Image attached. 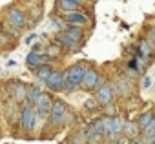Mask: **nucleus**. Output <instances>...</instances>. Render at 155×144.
<instances>
[{
    "label": "nucleus",
    "instance_id": "1",
    "mask_svg": "<svg viewBox=\"0 0 155 144\" xmlns=\"http://www.w3.org/2000/svg\"><path fill=\"white\" fill-rule=\"evenodd\" d=\"M88 67L82 64V62H75L71 66H68V69L64 71V91L71 93L75 90H79L82 86V80H84V75H86Z\"/></svg>",
    "mask_w": 155,
    "mask_h": 144
},
{
    "label": "nucleus",
    "instance_id": "2",
    "mask_svg": "<svg viewBox=\"0 0 155 144\" xmlns=\"http://www.w3.org/2000/svg\"><path fill=\"white\" fill-rule=\"evenodd\" d=\"M68 113H69V110H68V106L62 99L53 100V108H51V111L46 119L48 120V129H60L66 124Z\"/></svg>",
    "mask_w": 155,
    "mask_h": 144
},
{
    "label": "nucleus",
    "instance_id": "3",
    "mask_svg": "<svg viewBox=\"0 0 155 144\" xmlns=\"http://www.w3.org/2000/svg\"><path fill=\"white\" fill-rule=\"evenodd\" d=\"M37 113H35V108L29 106L28 102H24V106L20 108V128L26 135H31L35 131V126H37Z\"/></svg>",
    "mask_w": 155,
    "mask_h": 144
},
{
    "label": "nucleus",
    "instance_id": "4",
    "mask_svg": "<svg viewBox=\"0 0 155 144\" xmlns=\"http://www.w3.org/2000/svg\"><path fill=\"white\" fill-rule=\"evenodd\" d=\"M113 99H115V86L111 82H102L95 91V100L104 108L108 104H113Z\"/></svg>",
    "mask_w": 155,
    "mask_h": 144
},
{
    "label": "nucleus",
    "instance_id": "5",
    "mask_svg": "<svg viewBox=\"0 0 155 144\" xmlns=\"http://www.w3.org/2000/svg\"><path fill=\"white\" fill-rule=\"evenodd\" d=\"M104 139V128H102V119L91 120V124L86 128V142L88 144H99Z\"/></svg>",
    "mask_w": 155,
    "mask_h": 144
},
{
    "label": "nucleus",
    "instance_id": "6",
    "mask_svg": "<svg viewBox=\"0 0 155 144\" xmlns=\"http://www.w3.org/2000/svg\"><path fill=\"white\" fill-rule=\"evenodd\" d=\"M102 84L101 80V71L97 67H88L84 80H82V90L84 91H97V88Z\"/></svg>",
    "mask_w": 155,
    "mask_h": 144
},
{
    "label": "nucleus",
    "instance_id": "7",
    "mask_svg": "<svg viewBox=\"0 0 155 144\" xmlns=\"http://www.w3.org/2000/svg\"><path fill=\"white\" fill-rule=\"evenodd\" d=\"M51 108H53V95L44 91L40 95V99L37 100V104H35V113H37L38 119H48Z\"/></svg>",
    "mask_w": 155,
    "mask_h": 144
},
{
    "label": "nucleus",
    "instance_id": "8",
    "mask_svg": "<svg viewBox=\"0 0 155 144\" xmlns=\"http://www.w3.org/2000/svg\"><path fill=\"white\" fill-rule=\"evenodd\" d=\"M8 20L15 29H26L28 28V15L20 8H11L8 11Z\"/></svg>",
    "mask_w": 155,
    "mask_h": 144
},
{
    "label": "nucleus",
    "instance_id": "9",
    "mask_svg": "<svg viewBox=\"0 0 155 144\" xmlns=\"http://www.w3.org/2000/svg\"><path fill=\"white\" fill-rule=\"evenodd\" d=\"M28 93H29V86L22 80H13L11 82V97L17 104H24L28 100Z\"/></svg>",
    "mask_w": 155,
    "mask_h": 144
},
{
    "label": "nucleus",
    "instance_id": "10",
    "mask_svg": "<svg viewBox=\"0 0 155 144\" xmlns=\"http://www.w3.org/2000/svg\"><path fill=\"white\" fill-rule=\"evenodd\" d=\"M64 20H66V24H69V26H88L90 24V17L84 13V11H81V9H77V11H69V13H64V17H62Z\"/></svg>",
    "mask_w": 155,
    "mask_h": 144
},
{
    "label": "nucleus",
    "instance_id": "11",
    "mask_svg": "<svg viewBox=\"0 0 155 144\" xmlns=\"http://www.w3.org/2000/svg\"><path fill=\"white\" fill-rule=\"evenodd\" d=\"M64 82H66V80H64V71H53L44 84L48 86L49 91L58 93V91H64Z\"/></svg>",
    "mask_w": 155,
    "mask_h": 144
},
{
    "label": "nucleus",
    "instance_id": "12",
    "mask_svg": "<svg viewBox=\"0 0 155 144\" xmlns=\"http://www.w3.org/2000/svg\"><path fill=\"white\" fill-rule=\"evenodd\" d=\"M55 44H57V46H58L62 51H69V53H71V51H77V49H79V44H77L73 38H69V37H68L64 31L55 35Z\"/></svg>",
    "mask_w": 155,
    "mask_h": 144
},
{
    "label": "nucleus",
    "instance_id": "13",
    "mask_svg": "<svg viewBox=\"0 0 155 144\" xmlns=\"http://www.w3.org/2000/svg\"><path fill=\"white\" fill-rule=\"evenodd\" d=\"M113 86H115V95H119V97H122V99L131 93V82L126 80V79H119Z\"/></svg>",
    "mask_w": 155,
    "mask_h": 144
},
{
    "label": "nucleus",
    "instance_id": "14",
    "mask_svg": "<svg viewBox=\"0 0 155 144\" xmlns=\"http://www.w3.org/2000/svg\"><path fill=\"white\" fill-rule=\"evenodd\" d=\"M69 38H73L77 44H79V42H82L84 40V29H82V26H69L68 24V28H66V31H64Z\"/></svg>",
    "mask_w": 155,
    "mask_h": 144
},
{
    "label": "nucleus",
    "instance_id": "15",
    "mask_svg": "<svg viewBox=\"0 0 155 144\" xmlns=\"http://www.w3.org/2000/svg\"><path fill=\"white\" fill-rule=\"evenodd\" d=\"M42 93H44V90H42V86H40L38 82H37V84H31V86H29V93H28V100H26V102H28L29 106L35 108V104H37V100L40 99Z\"/></svg>",
    "mask_w": 155,
    "mask_h": 144
},
{
    "label": "nucleus",
    "instance_id": "16",
    "mask_svg": "<svg viewBox=\"0 0 155 144\" xmlns=\"http://www.w3.org/2000/svg\"><path fill=\"white\" fill-rule=\"evenodd\" d=\"M57 6H58V9H60V11L69 13V11H77V9H81L82 2H81V0H58Z\"/></svg>",
    "mask_w": 155,
    "mask_h": 144
},
{
    "label": "nucleus",
    "instance_id": "17",
    "mask_svg": "<svg viewBox=\"0 0 155 144\" xmlns=\"http://www.w3.org/2000/svg\"><path fill=\"white\" fill-rule=\"evenodd\" d=\"M33 71H35V77H37V80H38V82H46V80H48V77L53 73L55 69H53V66H51V64H42V66H38V67H37V69H33Z\"/></svg>",
    "mask_w": 155,
    "mask_h": 144
},
{
    "label": "nucleus",
    "instance_id": "18",
    "mask_svg": "<svg viewBox=\"0 0 155 144\" xmlns=\"http://www.w3.org/2000/svg\"><path fill=\"white\" fill-rule=\"evenodd\" d=\"M139 131H140V128H139V124H137V120H128V122H124V137H128V139H137V135H139Z\"/></svg>",
    "mask_w": 155,
    "mask_h": 144
},
{
    "label": "nucleus",
    "instance_id": "19",
    "mask_svg": "<svg viewBox=\"0 0 155 144\" xmlns=\"http://www.w3.org/2000/svg\"><path fill=\"white\" fill-rule=\"evenodd\" d=\"M137 47H139V55H142V57L151 58V57L155 55L153 46H151V44H150V40H146V38H140V40H139V44H137Z\"/></svg>",
    "mask_w": 155,
    "mask_h": 144
},
{
    "label": "nucleus",
    "instance_id": "20",
    "mask_svg": "<svg viewBox=\"0 0 155 144\" xmlns=\"http://www.w3.org/2000/svg\"><path fill=\"white\" fill-rule=\"evenodd\" d=\"M26 64H28V67H31V69H37L38 66H42V64H44V60H42V53L29 51L28 57H26Z\"/></svg>",
    "mask_w": 155,
    "mask_h": 144
},
{
    "label": "nucleus",
    "instance_id": "21",
    "mask_svg": "<svg viewBox=\"0 0 155 144\" xmlns=\"http://www.w3.org/2000/svg\"><path fill=\"white\" fill-rule=\"evenodd\" d=\"M111 126H113V137H115V140H119L124 133V120L119 115H113L111 117Z\"/></svg>",
    "mask_w": 155,
    "mask_h": 144
},
{
    "label": "nucleus",
    "instance_id": "22",
    "mask_svg": "<svg viewBox=\"0 0 155 144\" xmlns=\"http://www.w3.org/2000/svg\"><path fill=\"white\" fill-rule=\"evenodd\" d=\"M153 110H146V111H142L140 115H139V119H137V124H139V128L140 129H144L151 120H153Z\"/></svg>",
    "mask_w": 155,
    "mask_h": 144
},
{
    "label": "nucleus",
    "instance_id": "23",
    "mask_svg": "<svg viewBox=\"0 0 155 144\" xmlns=\"http://www.w3.org/2000/svg\"><path fill=\"white\" fill-rule=\"evenodd\" d=\"M51 26H53V29H55L57 33H62V31H66V28H68V24H66L64 18H51Z\"/></svg>",
    "mask_w": 155,
    "mask_h": 144
},
{
    "label": "nucleus",
    "instance_id": "24",
    "mask_svg": "<svg viewBox=\"0 0 155 144\" xmlns=\"http://www.w3.org/2000/svg\"><path fill=\"white\" fill-rule=\"evenodd\" d=\"M142 135H144V139H150V137H155V119L142 129Z\"/></svg>",
    "mask_w": 155,
    "mask_h": 144
},
{
    "label": "nucleus",
    "instance_id": "25",
    "mask_svg": "<svg viewBox=\"0 0 155 144\" xmlns=\"http://www.w3.org/2000/svg\"><path fill=\"white\" fill-rule=\"evenodd\" d=\"M97 106H101V104H99L95 99H88V100H86V108H88V110H95Z\"/></svg>",
    "mask_w": 155,
    "mask_h": 144
},
{
    "label": "nucleus",
    "instance_id": "26",
    "mask_svg": "<svg viewBox=\"0 0 155 144\" xmlns=\"http://www.w3.org/2000/svg\"><path fill=\"white\" fill-rule=\"evenodd\" d=\"M148 40H150V44H151V46H153V49H155V28H151V29H150V38H148Z\"/></svg>",
    "mask_w": 155,
    "mask_h": 144
},
{
    "label": "nucleus",
    "instance_id": "27",
    "mask_svg": "<svg viewBox=\"0 0 155 144\" xmlns=\"http://www.w3.org/2000/svg\"><path fill=\"white\" fill-rule=\"evenodd\" d=\"M42 49H44V46H42V44H40V42H37V44H35V46H33V49H31V51H37V53H40V51H42Z\"/></svg>",
    "mask_w": 155,
    "mask_h": 144
},
{
    "label": "nucleus",
    "instance_id": "28",
    "mask_svg": "<svg viewBox=\"0 0 155 144\" xmlns=\"http://www.w3.org/2000/svg\"><path fill=\"white\" fill-rule=\"evenodd\" d=\"M150 86H151V79H148V77H146V79L142 80V88H144V90H148Z\"/></svg>",
    "mask_w": 155,
    "mask_h": 144
},
{
    "label": "nucleus",
    "instance_id": "29",
    "mask_svg": "<svg viewBox=\"0 0 155 144\" xmlns=\"http://www.w3.org/2000/svg\"><path fill=\"white\" fill-rule=\"evenodd\" d=\"M35 38H37V35L33 33V35H29V37H26V40H24V42H26V44H29V42H33Z\"/></svg>",
    "mask_w": 155,
    "mask_h": 144
},
{
    "label": "nucleus",
    "instance_id": "30",
    "mask_svg": "<svg viewBox=\"0 0 155 144\" xmlns=\"http://www.w3.org/2000/svg\"><path fill=\"white\" fill-rule=\"evenodd\" d=\"M131 144H144V142H142V140H139V139H133V140H131Z\"/></svg>",
    "mask_w": 155,
    "mask_h": 144
}]
</instances>
